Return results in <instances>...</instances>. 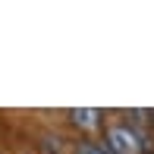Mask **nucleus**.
Returning <instances> with one entry per match:
<instances>
[{
	"label": "nucleus",
	"mask_w": 154,
	"mask_h": 154,
	"mask_svg": "<svg viewBox=\"0 0 154 154\" xmlns=\"http://www.w3.org/2000/svg\"><path fill=\"white\" fill-rule=\"evenodd\" d=\"M104 145L113 154H142L148 142H145L135 129H129V126H113V129L107 132V142Z\"/></svg>",
	"instance_id": "obj_1"
},
{
	"label": "nucleus",
	"mask_w": 154,
	"mask_h": 154,
	"mask_svg": "<svg viewBox=\"0 0 154 154\" xmlns=\"http://www.w3.org/2000/svg\"><path fill=\"white\" fill-rule=\"evenodd\" d=\"M69 120H72L75 126H82V129H94V126L101 123V110H94V107H75V110H69Z\"/></svg>",
	"instance_id": "obj_2"
}]
</instances>
